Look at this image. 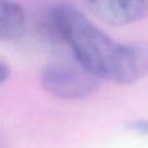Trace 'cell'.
Listing matches in <instances>:
<instances>
[{
  "label": "cell",
  "instance_id": "6da1fadb",
  "mask_svg": "<svg viewBox=\"0 0 148 148\" xmlns=\"http://www.w3.org/2000/svg\"><path fill=\"white\" fill-rule=\"evenodd\" d=\"M46 22L73 51L75 61L97 79L130 84L148 73V47L114 40L75 7L55 5Z\"/></svg>",
  "mask_w": 148,
  "mask_h": 148
},
{
  "label": "cell",
  "instance_id": "3957f363",
  "mask_svg": "<svg viewBox=\"0 0 148 148\" xmlns=\"http://www.w3.org/2000/svg\"><path fill=\"white\" fill-rule=\"evenodd\" d=\"M84 4L95 17L113 26L138 22L148 13V0H84Z\"/></svg>",
  "mask_w": 148,
  "mask_h": 148
},
{
  "label": "cell",
  "instance_id": "5b68a950",
  "mask_svg": "<svg viewBox=\"0 0 148 148\" xmlns=\"http://www.w3.org/2000/svg\"><path fill=\"white\" fill-rule=\"evenodd\" d=\"M10 74V68L3 59H0V84L4 83Z\"/></svg>",
  "mask_w": 148,
  "mask_h": 148
},
{
  "label": "cell",
  "instance_id": "277c9868",
  "mask_svg": "<svg viewBox=\"0 0 148 148\" xmlns=\"http://www.w3.org/2000/svg\"><path fill=\"white\" fill-rule=\"evenodd\" d=\"M26 27V13L18 3L0 0V39L13 40L20 38Z\"/></svg>",
  "mask_w": 148,
  "mask_h": 148
},
{
  "label": "cell",
  "instance_id": "7a4b0ae2",
  "mask_svg": "<svg viewBox=\"0 0 148 148\" xmlns=\"http://www.w3.org/2000/svg\"><path fill=\"white\" fill-rule=\"evenodd\" d=\"M92 73L75 62H52L40 74L43 88L49 95L62 100H78L90 96L99 86Z\"/></svg>",
  "mask_w": 148,
  "mask_h": 148
}]
</instances>
